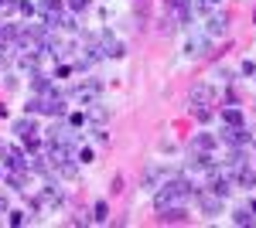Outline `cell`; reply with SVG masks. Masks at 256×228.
Returning <instances> with one entry per match:
<instances>
[{
  "label": "cell",
  "instance_id": "cell-1",
  "mask_svg": "<svg viewBox=\"0 0 256 228\" xmlns=\"http://www.w3.org/2000/svg\"><path fill=\"white\" fill-rule=\"evenodd\" d=\"M198 194V188L192 181H184V177H174V181H168V184H160V191L154 194V208H164V205H174V201H184V198H192Z\"/></svg>",
  "mask_w": 256,
  "mask_h": 228
},
{
  "label": "cell",
  "instance_id": "cell-2",
  "mask_svg": "<svg viewBox=\"0 0 256 228\" xmlns=\"http://www.w3.org/2000/svg\"><path fill=\"white\" fill-rule=\"evenodd\" d=\"M0 157H4V167H7V171H28V150H18V147L0 143Z\"/></svg>",
  "mask_w": 256,
  "mask_h": 228
},
{
  "label": "cell",
  "instance_id": "cell-3",
  "mask_svg": "<svg viewBox=\"0 0 256 228\" xmlns=\"http://www.w3.org/2000/svg\"><path fill=\"white\" fill-rule=\"evenodd\" d=\"M222 140H226L229 147H246V143H250V133H246V126H242V123H226Z\"/></svg>",
  "mask_w": 256,
  "mask_h": 228
},
{
  "label": "cell",
  "instance_id": "cell-4",
  "mask_svg": "<svg viewBox=\"0 0 256 228\" xmlns=\"http://www.w3.org/2000/svg\"><path fill=\"white\" fill-rule=\"evenodd\" d=\"M198 208H202V215H218L222 211V201L226 198H218V194H212V191H198Z\"/></svg>",
  "mask_w": 256,
  "mask_h": 228
},
{
  "label": "cell",
  "instance_id": "cell-5",
  "mask_svg": "<svg viewBox=\"0 0 256 228\" xmlns=\"http://www.w3.org/2000/svg\"><path fill=\"white\" fill-rule=\"evenodd\" d=\"M158 218H160V222H168V225H181V222H188V211L174 201V205H164Z\"/></svg>",
  "mask_w": 256,
  "mask_h": 228
},
{
  "label": "cell",
  "instance_id": "cell-6",
  "mask_svg": "<svg viewBox=\"0 0 256 228\" xmlns=\"http://www.w3.org/2000/svg\"><path fill=\"white\" fill-rule=\"evenodd\" d=\"M188 102H202V106H216V89L202 82V85H195V89H192V95H188Z\"/></svg>",
  "mask_w": 256,
  "mask_h": 228
},
{
  "label": "cell",
  "instance_id": "cell-7",
  "mask_svg": "<svg viewBox=\"0 0 256 228\" xmlns=\"http://www.w3.org/2000/svg\"><path fill=\"white\" fill-rule=\"evenodd\" d=\"M216 143H218V136H212V133H195L192 136V150L195 153H212Z\"/></svg>",
  "mask_w": 256,
  "mask_h": 228
},
{
  "label": "cell",
  "instance_id": "cell-8",
  "mask_svg": "<svg viewBox=\"0 0 256 228\" xmlns=\"http://www.w3.org/2000/svg\"><path fill=\"white\" fill-rule=\"evenodd\" d=\"M31 89H34L38 95H48V92H55V85H52V78L44 75V72H34V75H31Z\"/></svg>",
  "mask_w": 256,
  "mask_h": 228
},
{
  "label": "cell",
  "instance_id": "cell-9",
  "mask_svg": "<svg viewBox=\"0 0 256 228\" xmlns=\"http://www.w3.org/2000/svg\"><path fill=\"white\" fill-rule=\"evenodd\" d=\"M226 31H229V17H226V14H212V17H208V34L218 38V34H226Z\"/></svg>",
  "mask_w": 256,
  "mask_h": 228
},
{
  "label": "cell",
  "instance_id": "cell-10",
  "mask_svg": "<svg viewBox=\"0 0 256 228\" xmlns=\"http://www.w3.org/2000/svg\"><path fill=\"white\" fill-rule=\"evenodd\" d=\"M188 164H192L195 171H212V167H216V157H212V153H195L192 150V160H188Z\"/></svg>",
  "mask_w": 256,
  "mask_h": 228
},
{
  "label": "cell",
  "instance_id": "cell-11",
  "mask_svg": "<svg viewBox=\"0 0 256 228\" xmlns=\"http://www.w3.org/2000/svg\"><path fill=\"white\" fill-rule=\"evenodd\" d=\"M208 174H212V181H208V191H212V194H218V198H226V194L232 191V188H229V181H226V177H218L216 167H212Z\"/></svg>",
  "mask_w": 256,
  "mask_h": 228
},
{
  "label": "cell",
  "instance_id": "cell-12",
  "mask_svg": "<svg viewBox=\"0 0 256 228\" xmlns=\"http://www.w3.org/2000/svg\"><path fill=\"white\" fill-rule=\"evenodd\" d=\"M4 177H7V184L14 191H28V171H7Z\"/></svg>",
  "mask_w": 256,
  "mask_h": 228
},
{
  "label": "cell",
  "instance_id": "cell-13",
  "mask_svg": "<svg viewBox=\"0 0 256 228\" xmlns=\"http://www.w3.org/2000/svg\"><path fill=\"white\" fill-rule=\"evenodd\" d=\"M20 68H28V72L34 75L41 68V51H24V55H20Z\"/></svg>",
  "mask_w": 256,
  "mask_h": 228
},
{
  "label": "cell",
  "instance_id": "cell-14",
  "mask_svg": "<svg viewBox=\"0 0 256 228\" xmlns=\"http://www.w3.org/2000/svg\"><path fill=\"white\" fill-rule=\"evenodd\" d=\"M14 133H18V136H31V133H38V123H34L31 116H24V119H18V123H14Z\"/></svg>",
  "mask_w": 256,
  "mask_h": 228
},
{
  "label": "cell",
  "instance_id": "cell-15",
  "mask_svg": "<svg viewBox=\"0 0 256 228\" xmlns=\"http://www.w3.org/2000/svg\"><path fill=\"white\" fill-rule=\"evenodd\" d=\"M164 181V167H147L144 171V188H158Z\"/></svg>",
  "mask_w": 256,
  "mask_h": 228
},
{
  "label": "cell",
  "instance_id": "cell-16",
  "mask_svg": "<svg viewBox=\"0 0 256 228\" xmlns=\"http://www.w3.org/2000/svg\"><path fill=\"white\" fill-rule=\"evenodd\" d=\"M188 109H192V116H195L198 123H208V119L216 116V109H212V106H202V102H192Z\"/></svg>",
  "mask_w": 256,
  "mask_h": 228
},
{
  "label": "cell",
  "instance_id": "cell-17",
  "mask_svg": "<svg viewBox=\"0 0 256 228\" xmlns=\"http://www.w3.org/2000/svg\"><path fill=\"white\" fill-rule=\"evenodd\" d=\"M236 184H239V188H256V171L239 167V171H236Z\"/></svg>",
  "mask_w": 256,
  "mask_h": 228
},
{
  "label": "cell",
  "instance_id": "cell-18",
  "mask_svg": "<svg viewBox=\"0 0 256 228\" xmlns=\"http://www.w3.org/2000/svg\"><path fill=\"white\" fill-rule=\"evenodd\" d=\"M188 55H192V58L208 55V41H205V38H192V41H188Z\"/></svg>",
  "mask_w": 256,
  "mask_h": 228
},
{
  "label": "cell",
  "instance_id": "cell-19",
  "mask_svg": "<svg viewBox=\"0 0 256 228\" xmlns=\"http://www.w3.org/2000/svg\"><path fill=\"white\" fill-rule=\"evenodd\" d=\"M86 119H92V123H106V109H102L99 102H89V109H86Z\"/></svg>",
  "mask_w": 256,
  "mask_h": 228
},
{
  "label": "cell",
  "instance_id": "cell-20",
  "mask_svg": "<svg viewBox=\"0 0 256 228\" xmlns=\"http://www.w3.org/2000/svg\"><path fill=\"white\" fill-rule=\"evenodd\" d=\"M92 222H110V205L106 201H96L92 205Z\"/></svg>",
  "mask_w": 256,
  "mask_h": 228
},
{
  "label": "cell",
  "instance_id": "cell-21",
  "mask_svg": "<svg viewBox=\"0 0 256 228\" xmlns=\"http://www.w3.org/2000/svg\"><path fill=\"white\" fill-rule=\"evenodd\" d=\"M222 123H242L239 106H226V109H222Z\"/></svg>",
  "mask_w": 256,
  "mask_h": 228
},
{
  "label": "cell",
  "instance_id": "cell-22",
  "mask_svg": "<svg viewBox=\"0 0 256 228\" xmlns=\"http://www.w3.org/2000/svg\"><path fill=\"white\" fill-rule=\"evenodd\" d=\"M253 218H256V215L250 208H239L236 215H232V222H236V225H253Z\"/></svg>",
  "mask_w": 256,
  "mask_h": 228
},
{
  "label": "cell",
  "instance_id": "cell-23",
  "mask_svg": "<svg viewBox=\"0 0 256 228\" xmlns=\"http://www.w3.org/2000/svg\"><path fill=\"white\" fill-rule=\"evenodd\" d=\"M147 24V0H137V27Z\"/></svg>",
  "mask_w": 256,
  "mask_h": 228
},
{
  "label": "cell",
  "instance_id": "cell-24",
  "mask_svg": "<svg viewBox=\"0 0 256 228\" xmlns=\"http://www.w3.org/2000/svg\"><path fill=\"white\" fill-rule=\"evenodd\" d=\"M20 140H24V150H38V147H41L38 133H31V136H20Z\"/></svg>",
  "mask_w": 256,
  "mask_h": 228
},
{
  "label": "cell",
  "instance_id": "cell-25",
  "mask_svg": "<svg viewBox=\"0 0 256 228\" xmlns=\"http://www.w3.org/2000/svg\"><path fill=\"white\" fill-rule=\"evenodd\" d=\"M174 27H178V24H174L171 17H164V20L158 24V31H160V34H174Z\"/></svg>",
  "mask_w": 256,
  "mask_h": 228
},
{
  "label": "cell",
  "instance_id": "cell-26",
  "mask_svg": "<svg viewBox=\"0 0 256 228\" xmlns=\"http://www.w3.org/2000/svg\"><path fill=\"white\" fill-rule=\"evenodd\" d=\"M24 222H28V211H10V225L14 228H20Z\"/></svg>",
  "mask_w": 256,
  "mask_h": 228
},
{
  "label": "cell",
  "instance_id": "cell-27",
  "mask_svg": "<svg viewBox=\"0 0 256 228\" xmlns=\"http://www.w3.org/2000/svg\"><path fill=\"white\" fill-rule=\"evenodd\" d=\"M18 10H20V14H24V17H31V14H34L38 7H34L31 0H20V3H18Z\"/></svg>",
  "mask_w": 256,
  "mask_h": 228
},
{
  "label": "cell",
  "instance_id": "cell-28",
  "mask_svg": "<svg viewBox=\"0 0 256 228\" xmlns=\"http://www.w3.org/2000/svg\"><path fill=\"white\" fill-rule=\"evenodd\" d=\"M10 10H18V0H0V14H10Z\"/></svg>",
  "mask_w": 256,
  "mask_h": 228
},
{
  "label": "cell",
  "instance_id": "cell-29",
  "mask_svg": "<svg viewBox=\"0 0 256 228\" xmlns=\"http://www.w3.org/2000/svg\"><path fill=\"white\" fill-rule=\"evenodd\" d=\"M82 123H86V109H82V113H72V116H68V126H82Z\"/></svg>",
  "mask_w": 256,
  "mask_h": 228
},
{
  "label": "cell",
  "instance_id": "cell-30",
  "mask_svg": "<svg viewBox=\"0 0 256 228\" xmlns=\"http://www.w3.org/2000/svg\"><path fill=\"white\" fill-rule=\"evenodd\" d=\"M68 7L79 14V10H89V0H68Z\"/></svg>",
  "mask_w": 256,
  "mask_h": 228
},
{
  "label": "cell",
  "instance_id": "cell-31",
  "mask_svg": "<svg viewBox=\"0 0 256 228\" xmlns=\"http://www.w3.org/2000/svg\"><path fill=\"white\" fill-rule=\"evenodd\" d=\"M76 157H79L82 164H89V160H92V150H89V147H82V150H79V153H76Z\"/></svg>",
  "mask_w": 256,
  "mask_h": 228
},
{
  "label": "cell",
  "instance_id": "cell-32",
  "mask_svg": "<svg viewBox=\"0 0 256 228\" xmlns=\"http://www.w3.org/2000/svg\"><path fill=\"white\" fill-rule=\"evenodd\" d=\"M181 3H184V0H164V7H171V10H174V7H181Z\"/></svg>",
  "mask_w": 256,
  "mask_h": 228
},
{
  "label": "cell",
  "instance_id": "cell-33",
  "mask_svg": "<svg viewBox=\"0 0 256 228\" xmlns=\"http://www.w3.org/2000/svg\"><path fill=\"white\" fill-rule=\"evenodd\" d=\"M0 215H7V198H0Z\"/></svg>",
  "mask_w": 256,
  "mask_h": 228
},
{
  "label": "cell",
  "instance_id": "cell-34",
  "mask_svg": "<svg viewBox=\"0 0 256 228\" xmlns=\"http://www.w3.org/2000/svg\"><path fill=\"white\" fill-rule=\"evenodd\" d=\"M4 116H7V106H0V119H4Z\"/></svg>",
  "mask_w": 256,
  "mask_h": 228
},
{
  "label": "cell",
  "instance_id": "cell-35",
  "mask_svg": "<svg viewBox=\"0 0 256 228\" xmlns=\"http://www.w3.org/2000/svg\"><path fill=\"white\" fill-rule=\"evenodd\" d=\"M250 211H253V215H256V201H253V205H250Z\"/></svg>",
  "mask_w": 256,
  "mask_h": 228
},
{
  "label": "cell",
  "instance_id": "cell-36",
  "mask_svg": "<svg viewBox=\"0 0 256 228\" xmlns=\"http://www.w3.org/2000/svg\"><path fill=\"white\" fill-rule=\"evenodd\" d=\"M212 3H218V0H212Z\"/></svg>",
  "mask_w": 256,
  "mask_h": 228
},
{
  "label": "cell",
  "instance_id": "cell-37",
  "mask_svg": "<svg viewBox=\"0 0 256 228\" xmlns=\"http://www.w3.org/2000/svg\"><path fill=\"white\" fill-rule=\"evenodd\" d=\"M253 20H256V14H253Z\"/></svg>",
  "mask_w": 256,
  "mask_h": 228
}]
</instances>
